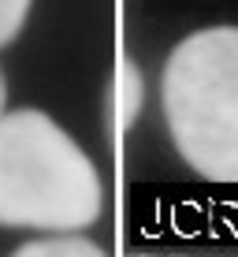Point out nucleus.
Listing matches in <instances>:
<instances>
[{"label":"nucleus","instance_id":"1","mask_svg":"<svg viewBox=\"0 0 238 257\" xmlns=\"http://www.w3.org/2000/svg\"><path fill=\"white\" fill-rule=\"evenodd\" d=\"M101 209V175L64 127L38 108L0 116V227L82 231Z\"/></svg>","mask_w":238,"mask_h":257},{"label":"nucleus","instance_id":"2","mask_svg":"<svg viewBox=\"0 0 238 257\" xmlns=\"http://www.w3.org/2000/svg\"><path fill=\"white\" fill-rule=\"evenodd\" d=\"M164 116L193 172L238 187V26L197 30L175 45L164 67Z\"/></svg>","mask_w":238,"mask_h":257},{"label":"nucleus","instance_id":"3","mask_svg":"<svg viewBox=\"0 0 238 257\" xmlns=\"http://www.w3.org/2000/svg\"><path fill=\"white\" fill-rule=\"evenodd\" d=\"M142 108V75H138L134 60L119 56V75H116V123L119 131H130Z\"/></svg>","mask_w":238,"mask_h":257},{"label":"nucleus","instance_id":"4","mask_svg":"<svg viewBox=\"0 0 238 257\" xmlns=\"http://www.w3.org/2000/svg\"><path fill=\"white\" fill-rule=\"evenodd\" d=\"M97 257L101 253V246L90 242V238H78V235H60V238H38V242H26L19 246V257Z\"/></svg>","mask_w":238,"mask_h":257},{"label":"nucleus","instance_id":"5","mask_svg":"<svg viewBox=\"0 0 238 257\" xmlns=\"http://www.w3.org/2000/svg\"><path fill=\"white\" fill-rule=\"evenodd\" d=\"M30 4L34 0H0V49L19 38L26 15H30Z\"/></svg>","mask_w":238,"mask_h":257},{"label":"nucleus","instance_id":"6","mask_svg":"<svg viewBox=\"0 0 238 257\" xmlns=\"http://www.w3.org/2000/svg\"><path fill=\"white\" fill-rule=\"evenodd\" d=\"M4 104H8V86H4V75H0V116H4Z\"/></svg>","mask_w":238,"mask_h":257}]
</instances>
